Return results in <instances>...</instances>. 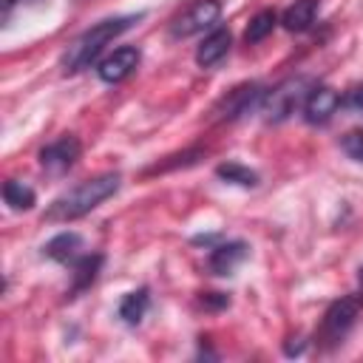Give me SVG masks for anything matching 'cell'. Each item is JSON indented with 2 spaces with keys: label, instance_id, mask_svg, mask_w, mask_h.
Instances as JSON below:
<instances>
[{
  "label": "cell",
  "instance_id": "obj_20",
  "mask_svg": "<svg viewBox=\"0 0 363 363\" xmlns=\"http://www.w3.org/2000/svg\"><path fill=\"white\" fill-rule=\"evenodd\" d=\"M340 105H346L352 113L363 116V82H360V85H354V88L340 99Z\"/></svg>",
  "mask_w": 363,
  "mask_h": 363
},
{
  "label": "cell",
  "instance_id": "obj_16",
  "mask_svg": "<svg viewBox=\"0 0 363 363\" xmlns=\"http://www.w3.org/2000/svg\"><path fill=\"white\" fill-rule=\"evenodd\" d=\"M275 23H278V14H275V11H269V9L258 11V14L250 20V26H247L244 40H247V43H261V40L275 28Z\"/></svg>",
  "mask_w": 363,
  "mask_h": 363
},
{
  "label": "cell",
  "instance_id": "obj_8",
  "mask_svg": "<svg viewBox=\"0 0 363 363\" xmlns=\"http://www.w3.org/2000/svg\"><path fill=\"white\" fill-rule=\"evenodd\" d=\"M340 108V94L329 85H312V91L303 99V119L309 125H326L335 111Z\"/></svg>",
  "mask_w": 363,
  "mask_h": 363
},
{
  "label": "cell",
  "instance_id": "obj_17",
  "mask_svg": "<svg viewBox=\"0 0 363 363\" xmlns=\"http://www.w3.org/2000/svg\"><path fill=\"white\" fill-rule=\"evenodd\" d=\"M99 267H102V255H82L77 261V267H74L77 269L74 272V289H85L88 284H94Z\"/></svg>",
  "mask_w": 363,
  "mask_h": 363
},
{
  "label": "cell",
  "instance_id": "obj_1",
  "mask_svg": "<svg viewBox=\"0 0 363 363\" xmlns=\"http://www.w3.org/2000/svg\"><path fill=\"white\" fill-rule=\"evenodd\" d=\"M119 182H122L119 173H102V176L88 179V182H79L77 187H71L68 193L54 199L45 218L48 221H74V218L91 213L94 207H99L105 199H111L119 190Z\"/></svg>",
  "mask_w": 363,
  "mask_h": 363
},
{
  "label": "cell",
  "instance_id": "obj_22",
  "mask_svg": "<svg viewBox=\"0 0 363 363\" xmlns=\"http://www.w3.org/2000/svg\"><path fill=\"white\" fill-rule=\"evenodd\" d=\"M357 278H360V286H363V267H360V275Z\"/></svg>",
  "mask_w": 363,
  "mask_h": 363
},
{
  "label": "cell",
  "instance_id": "obj_10",
  "mask_svg": "<svg viewBox=\"0 0 363 363\" xmlns=\"http://www.w3.org/2000/svg\"><path fill=\"white\" fill-rule=\"evenodd\" d=\"M230 43H233V37H230L227 28L210 31V34L204 37V43L199 45V51H196V62H199L201 68H210V65L221 62V60L227 57V51H230Z\"/></svg>",
  "mask_w": 363,
  "mask_h": 363
},
{
  "label": "cell",
  "instance_id": "obj_9",
  "mask_svg": "<svg viewBox=\"0 0 363 363\" xmlns=\"http://www.w3.org/2000/svg\"><path fill=\"white\" fill-rule=\"evenodd\" d=\"M136 65H139V48H133V45H122V48H116L113 54H108L99 65H96V74H99V79L102 82H122V79H128L133 71H136Z\"/></svg>",
  "mask_w": 363,
  "mask_h": 363
},
{
  "label": "cell",
  "instance_id": "obj_21",
  "mask_svg": "<svg viewBox=\"0 0 363 363\" xmlns=\"http://www.w3.org/2000/svg\"><path fill=\"white\" fill-rule=\"evenodd\" d=\"M11 3H17V0H3V6H6V11L11 9Z\"/></svg>",
  "mask_w": 363,
  "mask_h": 363
},
{
  "label": "cell",
  "instance_id": "obj_7",
  "mask_svg": "<svg viewBox=\"0 0 363 363\" xmlns=\"http://www.w3.org/2000/svg\"><path fill=\"white\" fill-rule=\"evenodd\" d=\"M261 99H264V88H261L258 82H244V85L233 88V91L216 105V113H218V119H238V116L250 113Z\"/></svg>",
  "mask_w": 363,
  "mask_h": 363
},
{
  "label": "cell",
  "instance_id": "obj_12",
  "mask_svg": "<svg viewBox=\"0 0 363 363\" xmlns=\"http://www.w3.org/2000/svg\"><path fill=\"white\" fill-rule=\"evenodd\" d=\"M318 14V0H295V6H289L281 14V26L286 31H306L315 23Z\"/></svg>",
  "mask_w": 363,
  "mask_h": 363
},
{
  "label": "cell",
  "instance_id": "obj_13",
  "mask_svg": "<svg viewBox=\"0 0 363 363\" xmlns=\"http://www.w3.org/2000/svg\"><path fill=\"white\" fill-rule=\"evenodd\" d=\"M79 250H82V238L77 233H60V235H54L45 244V255L54 258V261H62V264L77 261L79 258Z\"/></svg>",
  "mask_w": 363,
  "mask_h": 363
},
{
  "label": "cell",
  "instance_id": "obj_11",
  "mask_svg": "<svg viewBox=\"0 0 363 363\" xmlns=\"http://www.w3.org/2000/svg\"><path fill=\"white\" fill-rule=\"evenodd\" d=\"M247 252H250V250H247L244 241H227V244H221V247H216V250L210 252V269H213L216 275H230L235 267L244 264Z\"/></svg>",
  "mask_w": 363,
  "mask_h": 363
},
{
  "label": "cell",
  "instance_id": "obj_14",
  "mask_svg": "<svg viewBox=\"0 0 363 363\" xmlns=\"http://www.w3.org/2000/svg\"><path fill=\"white\" fill-rule=\"evenodd\" d=\"M147 306H150L147 289H136V292H128V295L122 298V303H119V318H122L125 323L136 326V323H139V320L145 318Z\"/></svg>",
  "mask_w": 363,
  "mask_h": 363
},
{
  "label": "cell",
  "instance_id": "obj_6",
  "mask_svg": "<svg viewBox=\"0 0 363 363\" xmlns=\"http://www.w3.org/2000/svg\"><path fill=\"white\" fill-rule=\"evenodd\" d=\"M79 150H82V145H79L77 136H62V139H57V142H51L40 150V164H43V170L60 176V173H65L77 164Z\"/></svg>",
  "mask_w": 363,
  "mask_h": 363
},
{
  "label": "cell",
  "instance_id": "obj_19",
  "mask_svg": "<svg viewBox=\"0 0 363 363\" xmlns=\"http://www.w3.org/2000/svg\"><path fill=\"white\" fill-rule=\"evenodd\" d=\"M340 147H343V153H346L349 159L363 162V133H360V130H349V133L340 139Z\"/></svg>",
  "mask_w": 363,
  "mask_h": 363
},
{
  "label": "cell",
  "instance_id": "obj_18",
  "mask_svg": "<svg viewBox=\"0 0 363 363\" xmlns=\"http://www.w3.org/2000/svg\"><path fill=\"white\" fill-rule=\"evenodd\" d=\"M224 182H233V184H241V187H252L255 182H258V176L250 170V167H244V164H238V162H227V164H218V170H216Z\"/></svg>",
  "mask_w": 363,
  "mask_h": 363
},
{
  "label": "cell",
  "instance_id": "obj_15",
  "mask_svg": "<svg viewBox=\"0 0 363 363\" xmlns=\"http://www.w3.org/2000/svg\"><path fill=\"white\" fill-rule=\"evenodd\" d=\"M3 199L11 210H31L34 207V190L26 184V182H17V179H9L3 184Z\"/></svg>",
  "mask_w": 363,
  "mask_h": 363
},
{
  "label": "cell",
  "instance_id": "obj_2",
  "mask_svg": "<svg viewBox=\"0 0 363 363\" xmlns=\"http://www.w3.org/2000/svg\"><path fill=\"white\" fill-rule=\"evenodd\" d=\"M130 26H133V17H113V20H102V23H96V26H91V28L82 31V34L68 45V51L62 54V71H65V74H77V71L88 68V65L99 57V51H102L113 37H119L122 31H128Z\"/></svg>",
  "mask_w": 363,
  "mask_h": 363
},
{
  "label": "cell",
  "instance_id": "obj_3",
  "mask_svg": "<svg viewBox=\"0 0 363 363\" xmlns=\"http://www.w3.org/2000/svg\"><path fill=\"white\" fill-rule=\"evenodd\" d=\"M309 91H312L309 77H289V79H284L281 85H275V88L267 94L264 105H261L267 122H284L286 116H292L295 108L303 105V99H306Z\"/></svg>",
  "mask_w": 363,
  "mask_h": 363
},
{
  "label": "cell",
  "instance_id": "obj_4",
  "mask_svg": "<svg viewBox=\"0 0 363 363\" xmlns=\"http://www.w3.org/2000/svg\"><path fill=\"white\" fill-rule=\"evenodd\" d=\"M221 17V3L218 0H193L173 23H170V34L173 37H193L201 34L207 28H213Z\"/></svg>",
  "mask_w": 363,
  "mask_h": 363
},
{
  "label": "cell",
  "instance_id": "obj_5",
  "mask_svg": "<svg viewBox=\"0 0 363 363\" xmlns=\"http://www.w3.org/2000/svg\"><path fill=\"white\" fill-rule=\"evenodd\" d=\"M360 303H363L360 295H343V298H337L326 309V315H323V337L326 340H340L352 329V323H354V318L360 312Z\"/></svg>",
  "mask_w": 363,
  "mask_h": 363
}]
</instances>
